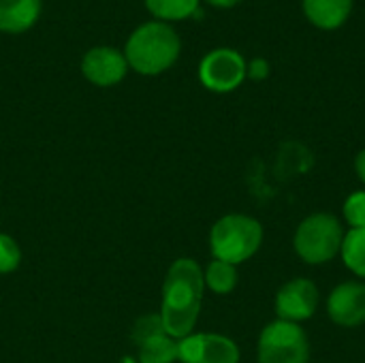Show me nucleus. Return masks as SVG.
<instances>
[{
	"mask_svg": "<svg viewBox=\"0 0 365 363\" xmlns=\"http://www.w3.org/2000/svg\"><path fill=\"white\" fill-rule=\"evenodd\" d=\"M205 293L203 267L188 257L175 259L167 270L163 282V304H160V323L167 336L182 340L195 334L201 302Z\"/></svg>",
	"mask_w": 365,
	"mask_h": 363,
	"instance_id": "obj_1",
	"label": "nucleus"
},
{
	"mask_svg": "<svg viewBox=\"0 0 365 363\" xmlns=\"http://www.w3.org/2000/svg\"><path fill=\"white\" fill-rule=\"evenodd\" d=\"M182 53V39L171 24L152 19L135 28L124 45L128 68L139 75H160L169 71Z\"/></svg>",
	"mask_w": 365,
	"mask_h": 363,
	"instance_id": "obj_2",
	"label": "nucleus"
},
{
	"mask_svg": "<svg viewBox=\"0 0 365 363\" xmlns=\"http://www.w3.org/2000/svg\"><path fill=\"white\" fill-rule=\"evenodd\" d=\"M263 225L248 214H227L212 225L210 231V250L218 261L231 265L246 263L263 246Z\"/></svg>",
	"mask_w": 365,
	"mask_h": 363,
	"instance_id": "obj_3",
	"label": "nucleus"
},
{
	"mask_svg": "<svg viewBox=\"0 0 365 363\" xmlns=\"http://www.w3.org/2000/svg\"><path fill=\"white\" fill-rule=\"evenodd\" d=\"M342 220L329 212L306 216L293 233V250L308 265H325L340 255L344 240Z\"/></svg>",
	"mask_w": 365,
	"mask_h": 363,
	"instance_id": "obj_4",
	"label": "nucleus"
},
{
	"mask_svg": "<svg viewBox=\"0 0 365 363\" xmlns=\"http://www.w3.org/2000/svg\"><path fill=\"white\" fill-rule=\"evenodd\" d=\"M259 363H310V338L297 323L272 321L267 323L257 342Z\"/></svg>",
	"mask_w": 365,
	"mask_h": 363,
	"instance_id": "obj_5",
	"label": "nucleus"
},
{
	"mask_svg": "<svg viewBox=\"0 0 365 363\" xmlns=\"http://www.w3.org/2000/svg\"><path fill=\"white\" fill-rule=\"evenodd\" d=\"M248 60L231 47H218L205 53L199 62V81L210 92L227 94L246 81Z\"/></svg>",
	"mask_w": 365,
	"mask_h": 363,
	"instance_id": "obj_6",
	"label": "nucleus"
},
{
	"mask_svg": "<svg viewBox=\"0 0 365 363\" xmlns=\"http://www.w3.org/2000/svg\"><path fill=\"white\" fill-rule=\"evenodd\" d=\"M317 308H319V287L310 278H293L284 282L274 297L276 319L287 323L302 325L314 317Z\"/></svg>",
	"mask_w": 365,
	"mask_h": 363,
	"instance_id": "obj_7",
	"label": "nucleus"
},
{
	"mask_svg": "<svg viewBox=\"0 0 365 363\" xmlns=\"http://www.w3.org/2000/svg\"><path fill=\"white\" fill-rule=\"evenodd\" d=\"M237 342L222 334H190L178 340V362L182 363H240Z\"/></svg>",
	"mask_w": 365,
	"mask_h": 363,
	"instance_id": "obj_8",
	"label": "nucleus"
},
{
	"mask_svg": "<svg viewBox=\"0 0 365 363\" xmlns=\"http://www.w3.org/2000/svg\"><path fill=\"white\" fill-rule=\"evenodd\" d=\"M327 317L344 329L365 325V282L346 280L334 287L327 297Z\"/></svg>",
	"mask_w": 365,
	"mask_h": 363,
	"instance_id": "obj_9",
	"label": "nucleus"
},
{
	"mask_svg": "<svg viewBox=\"0 0 365 363\" xmlns=\"http://www.w3.org/2000/svg\"><path fill=\"white\" fill-rule=\"evenodd\" d=\"M81 73L90 83L98 88H111L126 77L128 62L124 51L109 45H96L81 58Z\"/></svg>",
	"mask_w": 365,
	"mask_h": 363,
	"instance_id": "obj_10",
	"label": "nucleus"
},
{
	"mask_svg": "<svg viewBox=\"0 0 365 363\" xmlns=\"http://www.w3.org/2000/svg\"><path fill=\"white\" fill-rule=\"evenodd\" d=\"M355 0H302L306 19L325 32L342 28L353 15Z\"/></svg>",
	"mask_w": 365,
	"mask_h": 363,
	"instance_id": "obj_11",
	"label": "nucleus"
},
{
	"mask_svg": "<svg viewBox=\"0 0 365 363\" xmlns=\"http://www.w3.org/2000/svg\"><path fill=\"white\" fill-rule=\"evenodd\" d=\"M41 15V0H0V32H28Z\"/></svg>",
	"mask_w": 365,
	"mask_h": 363,
	"instance_id": "obj_12",
	"label": "nucleus"
},
{
	"mask_svg": "<svg viewBox=\"0 0 365 363\" xmlns=\"http://www.w3.org/2000/svg\"><path fill=\"white\" fill-rule=\"evenodd\" d=\"M139 347V363H175L178 362V340L158 329L143 340L137 342Z\"/></svg>",
	"mask_w": 365,
	"mask_h": 363,
	"instance_id": "obj_13",
	"label": "nucleus"
},
{
	"mask_svg": "<svg viewBox=\"0 0 365 363\" xmlns=\"http://www.w3.org/2000/svg\"><path fill=\"white\" fill-rule=\"evenodd\" d=\"M143 2H145V9L158 21H165V24L195 17L201 4V0H143Z\"/></svg>",
	"mask_w": 365,
	"mask_h": 363,
	"instance_id": "obj_14",
	"label": "nucleus"
},
{
	"mask_svg": "<svg viewBox=\"0 0 365 363\" xmlns=\"http://www.w3.org/2000/svg\"><path fill=\"white\" fill-rule=\"evenodd\" d=\"M205 276V289H210L216 295H229L237 287V265H231L227 261L212 259L210 265L203 270Z\"/></svg>",
	"mask_w": 365,
	"mask_h": 363,
	"instance_id": "obj_15",
	"label": "nucleus"
},
{
	"mask_svg": "<svg viewBox=\"0 0 365 363\" xmlns=\"http://www.w3.org/2000/svg\"><path fill=\"white\" fill-rule=\"evenodd\" d=\"M340 257L349 272L365 280V229H349L344 233Z\"/></svg>",
	"mask_w": 365,
	"mask_h": 363,
	"instance_id": "obj_16",
	"label": "nucleus"
},
{
	"mask_svg": "<svg viewBox=\"0 0 365 363\" xmlns=\"http://www.w3.org/2000/svg\"><path fill=\"white\" fill-rule=\"evenodd\" d=\"M342 216L351 229H365V190H355L344 199Z\"/></svg>",
	"mask_w": 365,
	"mask_h": 363,
	"instance_id": "obj_17",
	"label": "nucleus"
},
{
	"mask_svg": "<svg viewBox=\"0 0 365 363\" xmlns=\"http://www.w3.org/2000/svg\"><path fill=\"white\" fill-rule=\"evenodd\" d=\"M19 263H21L19 244L9 233H0V276L15 272Z\"/></svg>",
	"mask_w": 365,
	"mask_h": 363,
	"instance_id": "obj_18",
	"label": "nucleus"
},
{
	"mask_svg": "<svg viewBox=\"0 0 365 363\" xmlns=\"http://www.w3.org/2000/svg\"><path fill=\"white\" fill-rule=\"evenodd\" d=\"M272 73V66H269V60L267 58H252L248 60V66H246V77L252 79V81H265Z\"/></svg>",
	"mask_w": 365,
	"mask_h": 363,
	"instance_id": "obj_19",
	"label": "nucleus"
},
{
	"mask_svg": "<svg viewBox=\"0 0 365 363\" xmlns=\"http://www.w3.org/2000/svg\"><path fill=\"white\" fill-rule=\"evenodd\" d=\"M355 173H357L359 182L365 184V148L359 150V154L355 156Z\"/></svg>",
	"mask_w": 365,
	"mask_h": 363,
	"instance_id": "obj_20",
	"label": "nucleus"
},
{
	"mask_svg": "<svg viewBox=\"0 0 365 363\" xmlns=\"http://www.w3.org/2000/svg\"><path fill=\"white\" fill-rule=\"evenodd\" d=\"M210 6H216V9H233V6H237L240 2H244V0H205Z\"/></svg>",
	"mask_w": 365,
	"mask_h": 363,
	"instance_id": "obj_21",
	"label": "nucleus"
}]
</instances>
